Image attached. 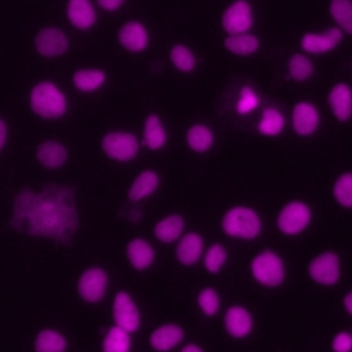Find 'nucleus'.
<instances>
[{
  "label": "nucleus",
  "instance_id": "obj_32",
  "mask_svg": "<svg viewBox=\"0 0 352 352\" xmlns=\"http://www.w3.org/2000/svg\"><path fill=\"white\" fill-rule=\"evenodd\" d=\"M289 76L296 81H305L314 73L312 60L302 54H294L287 60Z\"/></svg>",
  "mask_w": 352,
  "mask_h": 352
},
{
  "label": "nucleus",
  "instance_id": "obj_34",
  "mask_svg": "<svg viewBox=\"0 0 352 352\" xmlns=\"http://www.w3.org/2000/svg\"><path fill=\"white\" fill-rule=\"evenodd\" d=\"M333 194L336 201L345 208H352V172L342 173L334 183Z\"/></svg>",
  "mask_w": 352,
  "mask_h": 352
},
{
  "label": "nucleus",
  "instance_id": "obj_16",
  "mask_svg": "<svg viewBox=\"0 0 352 352\" xmlns=\"http://www.w3.org/2000/svg\"><path fill=\"white\" fill-rule=\"evenodd\" d=\"M224 326L235 338L246 337L253 327V318L249 311L241 305H232L226 311Z\"/></svg>",
  "mask_w": 352,
  "mask_h": 352
},
{
  "label": "nucleus",
  "instance_id": "obj_20",
  "mask_svg": "<svg viewBox=\"0 0 352 352\" xmlns=\"http://www.w3.org/2000/svg\"><path fill=\"white\" fill-rule=\"evenodd\" d=\"M204 253V239L198 232H187L176 246V257L184 265L195 264Z\"/></svg>",
  "mask_w": 352,
  "mask_h": 352
},
{
  "label": "nucleus",
  "instance_id": "obj_9",
  "mask_svg": "<svg viewBox=\"0 0 352 352\" xmlns=\"http://www.w3.org/2000/svg\"><path fill=\"white\" fill-rule=\"evenodd\" d=\"M109 276L100 267H89L78 279L77 290L87 302H98L103 298L107 289Z\"/></svg>",
  "mask_w": 352,
  "mask_h": 352
},
{
  "label": "nucleus",
  "instance_id": "obj_23",
  "mask_svg": "<svg viewBox=\"0 0 352 352\" xmlns=\"http://www.w3.org/2000/svg\"><path fill=\"white\" fill-rule=\"evenodd\" d=\"M143 143L151 148L158 150L166 143V131L158 116L150 114L143 124Z\"/></svg>",
  "mask_w": 352,
  "mask_h": 352
},
{
  "label": "nucleus",
  "instance_id": "obj_14",
  "mask_svg": "<svg viewBox=\"0 0 352 352\" xmlns=\"http://www.w3.org/2000/svg\"><path fill=\"white\" fill-rule=\"evenodd\" d=\"M329 106L337 120L348 121L352 117V88L346 82L336 84L329 92Z\"/></svg>",
  "mask_w": 352,
  "mask_h": 352
},
{
  "label": "nucleus",
  "instance_id": "obj_19",
  "mask_svg": "<svg viewBox=\"0 0 352 352\" xmlns=\"http://www.w3.org/2000/svg\"><path fill=\"white\" fill-rule=\"evenodd\" d=\"M36 157L40 165L48 169H56L62 166L67 160L66 147L56 140H44L37 146Z\"/></svg>",
  "mask_w": 352,
  "mask_h": 352
},
{
  "label": "nucleus",
  "instance_id": "obj_41",
  "mask_svg": "<svg viewBox=\"0 0 352 352\" xmlns=\"http://www.w3.org/2000/svg\"><path fill=\"white\" fill-rule=\"evenodd\" d=\"M180 352H204V349H202L199 345L190 342V344H186V345L182 348Z\"/></svg>",
  "mask_w": 352,
  "mask_h": 352
},
{
  "label": "nucleus",
  "instance_id": "obj_38",
  "mask_svg": "<svg viewBox=\"0 0 352 352\" xmlns=\"http://www.w3.org/2000/svg\"><path fill=\"white\" fill-rule=\"evenodd\" d=\"M334 352H351L352 351V334L348 331H340L331 341Z\"/></svg>",
  "mask_w": 352,
  "mask_h": 352
},
{
  "label": "nucleus",
  "instance_id": "obj_28",
  "mask_svg": "<svg viewBox=\"0 0 352 352\" xmlns=\"http://www.w3.org/2000/svg\"><path fill=\"white\" fill-rule=\"evenodd\" d=\"M67 348V341L62 333L45 329L41 330L34 340L36 352H65Z\"/></svg>",
  "mask_w": 352,
  "mask_h": 352
},
{
  "label": "nucleus",
  "instance_id": "obj_31",
  "mask_svg": "<svg viewBox=\"0 0 352 352\" xmlns=\"http://www.w3.org/2000/svg\"><path fill=\"white\" fill-rule=\"evenodd\" d=\"M131 337L128 331L118 326H113L106 331L103 340V352H129Z\"/></svg>",
  "mask_w": 352,
  "mask_h": 352
},
{
  "label": "nucleus",
  "instance_id": "obj_1",
  "mask_svg": "<svg viewBox=\"0 0 352 352\" xmlns=\"http://www.w3.org/2000/svg\"><path fill=\"white\" fill-rule=\"evenodd\" d=\"M11 221L14 227L34 236L67 239L78 224L74 192L65 186L22 190L14 199Z\"/></svg>",
  "mask_w": 352,
  "mask_h": 352
},
{
  "label": "nucleus",
  "instance_id": "obj_15",
  "mask_svg": "<svg viewBox=\"0 0 352 352\" xmlns=\"http://www.w3.org/2000/svg\"><path fill=\"white\" fill-rule=\"evenodd\" d=\"M120 44L131 51V52H140L148 44V33L143 23L138 21H129L121 26L118 32Z\"/></svg>",
  "mask_w": 352,
  "mask_h": 352
},
{
  "label": "nucleus",
  "instance_id": "obj_21",
  "mask_svg": "<svg viewBox=\"0 0 352 352\" xmlns=\"http://www.w3.org/2000/svg\"><path fill=\"white\" fill-rule=\"evenodd\" d=\"M126 256L132 267L142 271L153 264L154 249L147 241L142 238H133L126 246Z\"/></svg>",
  "mask_w": 352,
  "mask_h": 352
},
{
  "label": "nucleus",
  "instance_id": "obj_33",
  "mask_svg": "<svg viewBox=\"0 0 352 352\" xmlns=\"http://www.w3.org/2000/svg\"><path fill=\"white\" fill-rule=\"evenodd\" d=\"M169 58H170L172 65L177 70L184 72V73L192 72L195 65H197V59H195L194 52L188 47H186L184 44H175L170 48Z\"/></svg>",
  "mask_w": 352,
  "mask_h": 352
},
{
  "label": "nucleus",
  "instance_id": "obj_2",
  "mask_svg": "<svg viewBox=\"0 0 352 352\" xmlns=\"http://www.w3.org/2000/svg\"><path fill=\"white\" fill-rule=\"evenodd\" d=\"M32 110L44 118H60L67 109L65 94L51 81H40L30 91Z\"/></svg>",
  "mask_w": 352,
  "mask_h": 352
},
{
  "label": "nucleus",
  "instance_id": "obj_11",
  "mask_svg": "<svg viewBox=\"0 0 352 352\" xmlns=\"http://www.w3.org/2000/svg\"><path fill=\"white\" fill-rule=\"evenodd\" d=\"M34 47L40 55L45 58H55L66 52L69 40L63 30L50 26L38 30L34 37Z\"/></svg>",
  "mask_w": 352,
  "mask_h": 352
},
{
  "label": "nucleus",
  "instance_id": "obj_24",
  "mask_svg": "<svg viewBox=\"0 0 352 352\" xmlns=\"http://www.w3.org/2000/svg\"><path fill=\"white\" fill-rule=\"evenodd\" d=\"M158 183H160V177L155 172L143 170L136 176V179L131 184L128 191V198L133 202H138L148 197L150 194H153L158 187Z\"/></svg>",
  "mask_w": 352,
  "mask_h": 352
},
{
  "label": "nucleus",
  "instance_id": "obj_37",
  "mask_svg": "<svg viewBox=\"0 0 352 352\" xmlns=\"http://www.w3.org/2000/svg\"><path fill=\"white\" fill-rule=\"evenodd\" d=\"M260 103V99H258V95L256 94V91L252 88V87H242L241 91H239V98L236 100V111L238 114L241 116H245L250 111H253Z\"/></svg>",
  "mask_w": 352,
  "mask_h": 352
},
{
  "label": "nucleus",
  "instance_id": "obj_29",
  "mask_svg": "<svg viewBox=\"0 0 352 352\" xmlns=\"http://www.w3.org/2000/svg\"><path fill=\"white\" fill-rule=\"evenodd\" d=\"M329 11L337 28L352 36V0H330Z\"/></svg>",
  "mask_w": 352,
  "mask_h": 352
},
{
  "label": "nucleus",
  "instance_id": "obj_17",
  "mask_svg": "<svg viewBox=\"0 0 352 352\" xmlns=\"http://www.w3.org/2000/svg\"><path fill=\"white\" fill-rule=\"evenodd\" d=\"M66 14L77 29H89L96 22V10L91 0H69Z\"/></svg>",
  "mask_w": 352,
  "mask_h": 352
},
{
  "label": "nucleus",
  "instance_id": "obj_35",
  "mask_svg": "<svg viewBox=\"0 0 352 352\" xmlns=\"http://www.w3.org/2000/svg\"><path fill=\"white\" fill-rule=\"evenodd\" d=\"M226 260L227 252L221 243H212L204 254V265L212 274L219 272L221 267L226 264Z\"/></svg>",
  "mask_w": 352,
  "mask_h": 352
},
{
  "label": "nucleus",
  "instance_id": "obj_40",
  "mask_svg": "<svg viewBox=\"0 0 352 352\" xmlns=\"http://www.w3.org/2000/svg\"><path fill=\"white\" fill-rule=\"evenodd\" d=\"M7 125L4 122V120L0 118V150L3 148V146L6 144V140H7Z\"/></svg>",
  "mask_w": 352,
  "mask_h": 352
},
{
  "label": "nucleus",
  "instance_id": "obj_18",
  "mask_svg": "<svg viewBox=\"0 0 352 352\" xmlns=\"http://www.w3.org/2000/svg\"><path fill=\"white\" fill-rule=\"evenodd\" d=\"M184 337L183 329L173 323H166L157 327L150 336L151 346L158 352H168L177 346Z\"/></svg>",
  "mask_w": 352,
  "mask_h": 352
},
{
  "label": "nucleus",
  "instance_id": "obj_39",
  "mask_svg": "<svg viewBox=\"0 0 352 352\" xmlns=\"http://www.w3.org/2000/svg\"><path fill=\"white\" fill-rule=\"evenodd\" d=\"M99 7L103 8L104 11H116L118 10L125 0H96Z\"/></svg>",
  "mask_w": 352,
  "mask_h": 352
},
{
  "label": "nucleus",
  "instance_id": "obj_36",
  "mask_svg": "<svg viewBox=\"0 0 352 352\" xmlns=\"http://www.w3.org/2000/svg\"><path fill=\"white\" fill-rule=\"evenodd\" d=\"M199 309L208 315H216L220 309V296L213 287H204L198 294Z\"/></svg>",
  "mask_w": 352,
  "mask_h": 352
},
{
  "label": "nucleus",
  "instance_id": "obj_27",
  "mask_svg": "<svg viewBox=\"0 0 352 352\" xmlns=\"http://www.w3.org/2000/svg\"><path fill=\"white\" fill-rule=\"evenodd\" d=\"M186 140H187L188 147L192 151L205 153L212 147L214 136H213V132L209 126H206L204 124H195V125L188 128L187 135H186Z\"/></svg>",
  "mask_w": 352,
  "mask_h": 352
},
{
  "label": "nucleus",
  "instance_id": "obj_7",
  "mask_svg": "<svg viewBox=\"0 0 352 352\" xmlns=\"http://www.w3.org/2000/svg\"><path fill=\"white\" fill-rule=\"evenodd\" d=\"M253 10L248 0H234L223 12L221 25L228 34L249 32L253 26Z\"/></svg>",
  "mask_w": 352,
  "mask_h": 352
},
{
  "label": "nucleus",
  "instance_id": "obj_10",
  "mask_svg": "<svg viewBox=\"0 0 352 352\" xmlns=\"http://www.w3.org/2000/svg\"><path fill=\"white\" fill-rule=\"evenodd\" d=\"M113 316L116 324L128 333L136 331L140 324L139 309L126 292H118L113 301Z\"/></svg>",
  "mask_w": 352,
  "mask_h": 352
},
{
  "label": "nucleus",
  "instance_id": "obj_13",
  "mask_svg": "<svg viewBox=\"0 0 352 352\" xmlns=\"http://www.w3.org/2000/svg\"><path fill=\"white\" fill-rule=\"evenodd\" d=\"M319 110L311 102H298L292 111V125L296 133L301 136L312 135L319 125Z\"/></svg>",
  "mask_w": 352,
  "mask_h": 352
},
{
  "label": "nucleus",
  "instance_id": "obj_22",
  "mask_svg": "<svg viewBox=\"0 0 352 352\" xmlns=\"http://www.w3.org/2000/svg\"><path fill=\"white\" fill-rule=\"evenodd\" d=\"M184 230V220L182 216L172 213L157 221L154 226V235L158 241L164 243H170L180 238Z\"/></svg>",
  "mask_w": 352,
  "mask_h": 352
},
{
  "label": "nucleus",
  "instance_id": "obj_30",
  "mask_svg": "<svg viewBox=\"0 0 352 352\" xmlns=\"http://www.w3.org/2000/svg\"><path fill=\"white\" fill-rule=\"evenodd\" d=\"M285 126V117L276 107H267L261 113V118L258 121V132L265 136H275L282 132Z\"/></svg>",
  "mask_w": 352,
  "mask_h": 352
},
{
  "label": "nucleus",
  "instance_id": "obj_12",
  "mask_svg": "<svg viewBox=\"0 0 352 352\" xmlns=\"http://www.w3.org/2000/svg\"><path fill=\"white\" fill-rule=\"evenodd\" d=\"M342 40V30L340 28H329L322 33L308 32L301 37V48L308 54H326L333 51Z\"/></svg>",
  "mask_w": 352,
  "mask_h": 352
},
{
  "label": "nucleus",
  "instance_id": "obj_3",
  "mask_svg": "<svg viewBox=\"0 0 352 352\" xmlns=\"http://www.w3.org/2000/svg\"><path fill=\"white\" fill-rule=\"evenodd\" d=\"M221 228L228 236L253 239L261 232V220L252 208L234 206L224 213Z\"/></svg>",
  "mask_w": 352,
  "mask_h": 352
},
{
  "label": "nucleus",
  "instance_id": "obj_25",
  "mask_svg": "<svg viewBox=\"0 0 352 352\" xmlns=\"http://www.w3.org/2000/svg\"><path fill=\"white\" fill-rule=\"evenodd\" d=\"M224 44L230 52H232L235 55H241V56L252 55L260 47L258 38L249 32L228 34V37L224 40Z\"/></svg>",
  "mask_w": 352,
  "mask_h": 352
},
{
  "label": "nucleus",
  "instance_id": "obj_26",
  "mask_svg": "<svg viewBox=\"0 0 352 352\" xmlns=\"http://www.w3.org/2000/svg\"><path fill=\"white\" fill-rule=\"evenodd\" d=\"M104 82L106 74L99 69H80L73 76V84L81 92H94Z\"/></svg>",
  "mask_w": 352,
  "mask_h": 352
},
{
  "label": "nucleus",
  "instance_id": "obj_4",
  "mask_svg": "<svg viewBox=\"0 0 352 352\" xmlns=\"http://www.w3.org/2000/svg\"><path fill=\"white\" fill-rule=\"evenodd\" d=\"M250 268L253 278L268 287H275L285 279V265L282 258L270 250L256 254L252 260Z\"/></svg>",
  "mask_w": 352,
  "mask_h": 352
},
{
  "label": "nucleus",
  "instance_id": "obj_8",
  "mask_svg": "<svg viewBox=\"0 0 352 352\" xmlns=\"http://www.w3.org/2000/svg\"><path fill=\"white\" fill-rule=\"evenodd\" d=\"M311 279L323 286L336 285L340 279L341 265L338 256L333 252H323L312 258L308 265Z\"/></svg>",
  "mask_w": 352,
  "mask_h": 352
},
{
  "label": "nucleus",
  "instance_id": "obj_6",
  "mask_svg": "<svg viewBox=\"0 0 352 352\" xmlns=\"http://www.w3.org/2000/svg\"><path fill=\"white\" fill-rule=\"evenodd\" d=\"M311 216V209L307 204L301 201H292L279 212L276 224L282 232L287 235H297L308 227Z\"/></svg>",
  "mask_w": 352,
  "mask_h": 352
},
{
  "label": "nucleus",
  "instance_id": "obj_42",
  "mask_svg": "<svg viewBox=\"0 0 352 352\" xmlns=\"http://www.w3.org/2000/svg\"><path fill=\"white\" fill-rule=\"evenodd\" d=\"M344 307L348 311V314L352 315V290L348 292V294L344 297Z\"/></svg>",
  "mask_w": 352,
  "mask_h": 352
},
{
  "label": "nucleus",
  "instance_id": "obj_5",
  "mask_svg": "<svg viewBox=\"0 0 352 352\" xmlns=\"http://www.w3.org/2000/svg\"><path fill=\"white\" fill-rule=\"evenodd\" d=\"M102 148L110 158L125 162L136 157L139 151V140L131 132L113 131L103 136Z\"/></svg>",
  "mask_w": 352,
  "mask_h": 352
}]
</instances>
